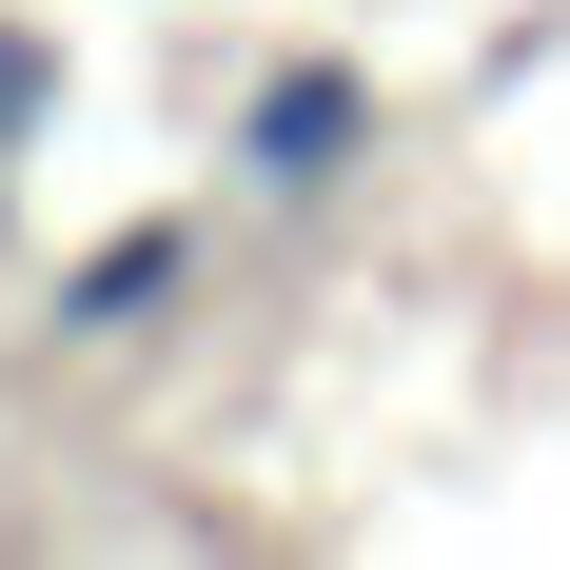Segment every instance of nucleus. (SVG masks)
I'll list each match as a JSON object with an SVG mask.
<instances>
[]
</instances>
